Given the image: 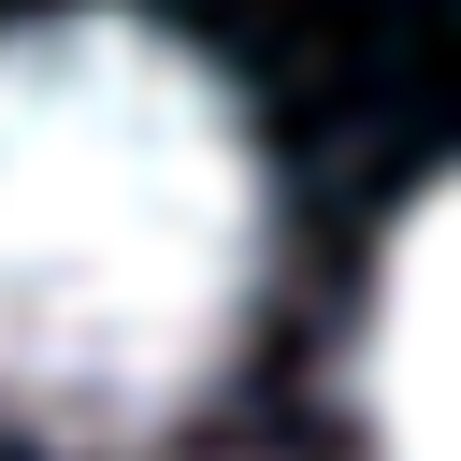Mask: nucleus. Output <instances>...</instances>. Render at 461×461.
<instances>
[{
  "label": "nucleus",
  "mask_w": 461,
  "mask_h": 461,
  "mask_svg": "<svg viewBox=\"0 0 461 461\" xmlns=\"http://www.w3.org/2000/svg\"><path fill=\"white\" fill-rule=\"evenodd\" d=\"M259 303V144L144 14L0 29V418L130 447L202 403Z\"/></svg>",
  "instance_id": "1"
},
{
  "label": "nucleus",
  "mask_w": 461,
  "mask_h": 461,
  "mask_svg": "<svg viewBox=\"0 0 461 461\" xmlns=\"http://www.w3.org/2000/svg\"><path fill=\"white\" fill-rule=\"evenodd\" d=\"M360 418H375V461H461V173L375 259V303H360Z\"/></svg>",
  "instance_id": "2"
}]
</instances>
